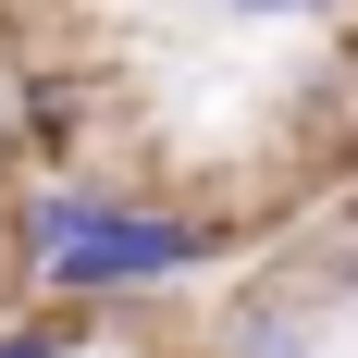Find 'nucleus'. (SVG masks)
Wrapping results in <instances>:
<instances>
[{
  "mask_svg": "<svg viewBox=\"0 0 358 358\" xmlns=\"http://www.w3.org/2000/svg\"><path fill=\"white\" fill-rule=\"evenodd\" d=\"M25 259H37V296H148V285H185L198 259H222V222L198 210H136L111 185H37L25 198Z\"/></svg>",
  "mask_w": 358,
  "mask_h": 358,
  "instance_id": "f257e3e1",
  "label": "nucleus"
},
{
  "mask_svg": "<svg viewBox=\"0 0 358 358\" xmlns=\"http://www.w3.org/2000/svg\"><path fill=\"white\" fill-rule=\"evenodd\" d=\"M222 358H322V309L309 296H235L222 309Z\"/></svg>",
  "mask_w": 358,
  "mask_h": 358,
  "instance_id": "f03ea898",
  "label": "nucleus"
},
{
  "mask_svg": "<svg viewBox=\"0 0 358 358\" xmlns=\"http://www.w3.org/2000/svg\"><path fill=\"white\" fill-rule=\"evenodd\" d=\"M62 346H74V309H37V322L0 334V358H62Z\"/></svg>",
  "mask_w": 358,
  "mask_h": 358,
  "instance_id": "7ed1b4c3",
  "label": "nucleus"
},
{
  "mask_svg": "<svg viewBox=\"0 0 358 358\" xmlns=\"http://www.w3.org/2000/svg\"><path fill=\"white\" fill-rule=\"evenodd\" d=\"M235 25H322V13H346V0H222Z\"/></svg>",
  "mask_w": 358,
  "mask_h": 358,
  "instance_id": "20e7f679",
  "label": "nucleus"
},
{
  "mask_svg": "<svg viewBox=\"0 0 358 358\" xmlns=\"http://www.w3.org/2000/svg\"><path fill=\"white\" fill-rule=\"evenodd\" d=\"M322 285H334V296H358V222L334 235V272H322Z\"/></svg>",
  "mask_w": 358,
  "mask_h": 358,
  "instance_id": "39448f33",
  "label": "nucleus"
}]
</instances>
